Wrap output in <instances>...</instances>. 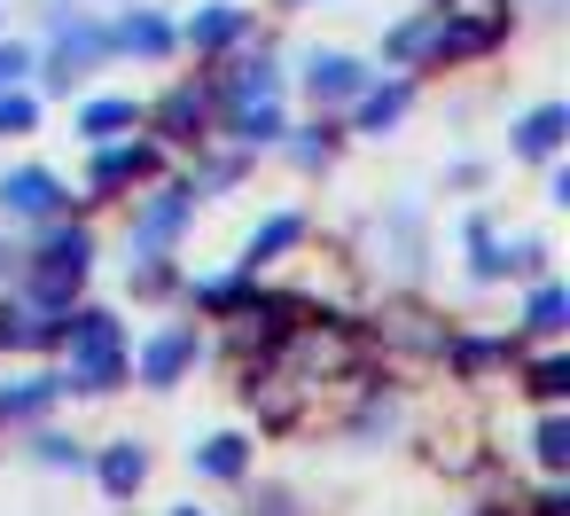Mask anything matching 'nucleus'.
<instances>
[{
  "label": "nucleus",
  "mask_w": 570,
  "mask_h": 516,
  "mask_svg": "<svg viewBox=\"0 0 570 516\" xmlns=\"http://www.w3.org/2000/svg\"><path fill=\"white\" fill-rule=\"evenodd\" d=\"M0 204H9V212H24V220H40V212H56V204H63V188H56L48 173H17L9 188H0Z\"/></svg>",
  "instance_id": "20e7f679"
},
{
  "label": "nucleus",
  "mask_w": 570,
  "mask_h": 516,
  "mask_svg": "<svg viewBox=\"0 0 570 516\" xmlns=\"http://www.w3.org/2000/svg\"><path fill=\"white\" fill-rule=\"evenodd\" d=\"M196 118H204V95H196V87H180V95L165 103V134H173V142H188V126H196Z\"/></svg>",
  "instance_id": "4468645a"
},
{
  "label": "nucleus",
  "mask_w": 570,
  "mask_h": 516,
  "mask_svg": "<svg viewBox=\"0 0 570 516\" xmlns=\"http://www.w3.org/2000/svg\"><path fill=\"white\" fill-rule=\"evenodd\" d=\"M188 516H196V508H188Z\"/></svg>",
  "instance_id": "393cba45"
},
{
  "label": "nucleus",
  "mask_w": 570,
  "mask_h": 516,
  "mask_svg": "<svg viewBox=\"0 0 570 516\" xmlns=\"http://www.w3.org/2000/svg\"><path fill=\"white\" fill-rule=\"evenodd\" d=\"M79 274H87V235L71 227V235H56V243L40 251V298H71Z\"/></svg>",
  "instance_id": "7ed1b4c3"
},
{
  "label": "nucleus",
  "mask_w": 570,
  "mask_h": 516,
  "mask_svg": "<svg viewBox=\"0 0 570 516\" xmlns=\"http://www.w3.org/2000/svg\"><path fill=\"white\" fill-rule=\"evenodd\" d=\"M126 126H134V103H95V110H87V134H95V142H110V134H126Z\"/></svg>",
  "instance_id": "2eb2a0df"
},
{
  "label": "nucleus",
  "mask_w": 570,
  "mask_h": 516,
  "mask_svg": "<svg viewBox=\"0 0 570 516\" xmlns=\"http://www.w3.org/2000/svg\"><path fill=\"white\" fill-rule=\"evenodd\" d=\"M562 313H570V298H562V290L547 282V290L531 298V329H562Z\"/></svg>",
  "instance_id": "a211bd4d"
},
{
  "label": "nucleus",
  "mask_w": 570,
  "mask_h": 516,
  "mask_svg": "<svg viewBox=\"0 0 570 516\" xmlns=\"http://www.w3.org/2000/svg\"><path fill=\"white\" fill-rule=\"evenodd\" d=\"M539 461H547V469H562V461H570V430H562V422H547V430H539Z\"/></svg>",
  "instance_id": "aec40b11"
},
{
  "label": "nucleus",
  "mask_w": 570,
  "mask_h": 516,
  "mask_svg": "<svg viewBox=\"0 0 570 516\" xmlns=\"http://www.w3.org/2000/svg\"><path fill=\"white\" fill-rule=\"evenodd\" d=\"M180 220H188V188H165V196L141 212V227H134V259H157V251L180 235Z\"/></svg>",
  "instance_id": "f03ea898"
},
{
  "label": "nucleus",
  "mask_w": 570,
  "mask_h": 516,
  "mask_svg": "<svg viewBox=\"0 0 570 516\" xmlns=\"http://www.w3.org/2000/svg\"><path fill=\"white\" fill-rule=\"evenodd\" d=\"M282 243H297V220H274V227H258V243H250V259H266V251H282Z\"/></svg>",
  "instance_id": "4be33fe9"
},
{
  "label": "nucleus",
  "mask_w": 570,
  "mask_h": 516,
  "mask_svg": "<svg viewBox=\"0 0 570 516\" xmlns=\"http://www.w3.org/2000/svg\"><path fill=\"white\" fill-rule=\"evenodd\" d=\"M399 110H406V95H399V87H391V95H375V103H367V134H383Z\"/></svg>",
  "instance_id": "412c9836"
},
{
  "label": "nucleus",
  "mask_w": 570,
  "mask_h": 516,
  "mask_svg": "<svg viewBox=\"0 0 570 516\" xmlns=\"http://www.w3.org/2000/svg\"><path fill=\"white\" fill-rule=\"evenodd\" d=\"M305 87H313V103H344V95H360V64L352 56H321L305 71Z\"/></svg>",
  "instance_id": "39448f33"
},
{
  "label": "nucleus",
  "mask_w": 570,
  "mask_h": 516,
  "mask_svg": "<svg viewBox=\"0 0 570 516\" xmlns=\"http://www.w3.org/2000/svg\"><path fill=\"white\" fill-rule=\"evenodd\" d=\"M141 469H149V461H141V446H110V454H102V485H110V493H134V485H141Z\"/></svg>",
  "instance_id": "9d476101"
},
{
  "label": "nucleus",
  "mask_w": 570,
  "mask_h": 516,
  "mask_svg": "<svg viewBox=\"0 0 570 516\" xmlns=\"http://www.w3.org/2000/svg\"><path fill=\"white\" fill-rule=\"evenodd\" d=\"M196 461H204L212 477H235V469H243V438H212V446H204Z\"/></svg>",
  "instance_id": "f3484780"
},
{
  "label": "nucleus",
  "mask_w": 570,
  "mask_h": 516,
  "mask_svg": "<svg viewBox=\"0 0 570 516\" xmlns=\"http://www.w3.org/2000/svg\"><path fill=\"white\" fill-rule=\"evenodd\" d=\"M118 48H134V56H165V48H173V32H165L157 17H134V25L118 32Z\"/></svg>",
  "instance_id": "ddd939ff"
},
{
  "label": "nucleus",
  "mask_w": 570,
  "mask_h": 516,
  "mask_svg": "<svg viewBox=\"0 0 570 516\" xmlns=\"http://www.w3.org/2000/svg\"><path fill=\"white\" fill-rule=\"evenodd\" d=\"M188 352H196V337H157L149 360H141V376H149V383H173V376L188 368Z\"/></svg>",
  "instance_id": "0eeeda50"
},
{
  "label": "nucleus",
  "mask_w": 570,
  "mask_h": 516,
  "mask_svg": "<svg viewBox=\"0 0 570 516\" xmlns=\"http://www.w3.org/2000/svg\"><path fill=\"white\" fill-rule=\"evenodd\" d=\"M235 32H243V9H204V17H196V32H188V40H196V48H227V40H235Z\"/></svg>",
  "instance_id": "9b49d317"
},
{
  "label": "nucleus",
  "mask_w": 570,
  "mask_h": 516,
  "mask_svg": "<svg viewBox=\"0 0 570 516\" xmlns=\"http://www.w3.org/2000/svg\"><path fill=\"white\" fill-rule=\"evenodd\" d=\"M95 56H102V32H87V25H79V32H63V48H56V79L71 87V79H79Z\"/></svg>",
  "instance_id": "423d86ee"
},
{
  "label": "nucleus",
  "mask_w": 570,
  "mask_h": 516,
  "mask_svg": "<svg viewBox=\"0 0 570 516\" xmlns=\"http://www.w3.org/2000/svg\"><path fill=\"white\" fill-rule=\"evenodd\" d=\"M531 391H539V399H562V391H570V368H562V360H539V368H531Z\"/></svg>",
  "instance_id": "6ab92c4d"
},
{
  "label": "nucleus",
  "mask_w": 570,
  "mask_h": 516,
  "mask_svg": "<svg viewBox=\"0 0 570 516\" xmlns=\"http://www.w3.org/2000/svg\"><path fill=\"white\" fill-rule=\"evenodd\" d=\"M235 134H243V142H274V134H282L274 95H266V103H243V110H235Z\"/></svg>",
  "instance_id": "f8f14e48"
},
{
  "label": "nucleus",
  "mask_w": 570,
  "mask_h": 516,
  "mask_svg": "<svg viewBox=\"0 0 570 516\" xmlns=\"http://www.w3.org/2000/svg\"><path fill=\"white\" fill-rule=\"evenodd\" d=\"M141 173H149V149H102L95 188H118V181H141Z\"/></svg>",
  "instance_id": "1a4fd4ad"
},
{
  "label": "nucleus",
  "mask_w": 570,
  "mask_h": 516,
  "mask_svg": "<svg viewBox=\"0 0 570 516\" xmlns=\"http://www.w3.org/2000/svg\"><path fill=\"white\" fill-rule=\"evenodd\" d=\"M118 368H126L118 321H110V313H79V321H71V376H63V383H79V391H110Z\"/></svg>",
  "instance_id": "f257e3e1"
},
{
  "label": "nucleus",
  "mask_w": 570,
  "mask_h": 516,
  "mask_svg": "<svg viewBox=\"0 0 570 516\" xmlns=\"http://www.w3.org/2000/svg\"><path fill=\"white\" fill-rule=\"evenodd\" d=\"M562 126H570L562 110H531V118H523V134H515V142H523V157H554Z\"/></svg>",
  "instance_id": "6e6552de"
},
{
  "label": "nucleus",
  "mask_w": 570,
  "mask_h": 516,
  "mask_svg": "<svg viewBox=\"0 0 570 516\" xmlns=\"http://www.w3.org/2000/svg\"><path fill=\"white\" fill-rule=\"evenodd\" d=\"M32 126V103L24 95H0V134H24Z\"/></svg>",
  "instance_id": "5701e85b"
},
{
  "label": "nucleus",
  "mask_w": 570,
  "mask_h": 516,
  "mask_svg": "<svg viewBox=\"0 0 570 516\" xmlns=\"http://www.w3.org/2000/svg\"><path fill=\"white\" fill-rule=\"evenodd\" d=\"M274 95V64H243L235 71V103H266Z\"/></svg>",
  "instance_id": "dca6fc26"
},
{
  "label": "nucleus",
  "mask_w": 570,
  "mask_h": 516,
  "mask_svg": "<svg viewBox=\"0 0 570 516\" xmlns=\"http://www.w3.org/2000/svg\"><path fill=\"white\" fill-rule=\"evenodd\" d=\"M24 71V48H0V79H17Z\"/></svg>",
  "instance_id": "b1692460"
}]
</instances>
